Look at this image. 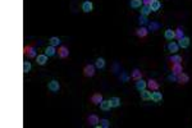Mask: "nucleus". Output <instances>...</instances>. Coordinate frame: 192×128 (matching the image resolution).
<instances>
[{
	"label": "nucleus",
	"mask_w": 192,
	"mask_h": 128,
	"mask_svg": "<svg viewBox=\"0 0 192 128\" xmlns=\"http://www.w3.org/2000/svg\"><path fill=\"white\" fill-rule=\"evenodd\" d=\"M148 33V30L146 27H140L137 31H136V35L138 36V37H146Z\"/></svg>",
	"instance_id": "obj_20"
},
{
	"label": "nucleus",
	"mask_w": 192,
	"mask_h": 128,
	"mask_svg": "<svg viewBox=\"0 0 192 128\" xmlns=\"http://www.w3.org/2000/svg\"><path fill=\"white\" fill-rule=\"evenodd\" d=\"M168 81L177 82V76H176V74H173V73H172V74H169V76H168Z\"/></svg>",
	"instance_id": "obj_34"
},
{
	"label": "nucleus",
	"mask_w": 192,
	"mask_h": 128,
	"mask_svg": "<svg viewBox=\"0 0 192 128\" xmlns=\"http://www.w3.org/2000/svg\"><path fill=\"white\" fill-rule=\"evenodd\" d=\"M48 88L50 90L51 92H58L59 88H60V84H59V82L56 81V79H53V81H50L48 83Z\"/></svg>",
	"instance_id": "obj_2"
},
{
	"label": "nucleus",
	"mask_w": 192,
	"mask_h": 128,
	"mask_svg": "<svg viewBox=\"0 0 192 128\" xmlns=\"http://www.w3.org/2000/svg\"><path fill=\"white\" fill-rule=\"evenodd\" d=\"M31 71V63L30 61H23V73H28Z\"/></svg>",
	"instance_id": "obj_30"
},
{
	"label": "nucleus",
	"mask_w": 192,
	"mask_h": 128,
	"mask_svg": "<svg viewBox=\"0 0 192 128\" xmlns=\"http://www.w3.org/2000/svg\"><path fill=\"white\" fill-rule=\"evenodd\" d=\"M110 105H112V108H118V106H120V99L119 97H117V96H113V97H110Z\"/></svg>",
	"instance_id": "obj_23"
},
{
	"label": "nucleus",
	"mask_w": 192,
	"mask_h": 128,
	"mask_svg": "<svg viewBox=\"0 0 192 128\" xmlns=\"http://www.w3.org/2000/svg\"><path fill=\"white\" fill-rule=\"evenodd\" d=\"M100 125L104 128H109L110 127V122L108 119H100Z\"/></svg>",
	"instance_id": "obj_33"
},
{
	"label": "nucleus",
	"mask_w": 192,
	"mask_h": 128,
	"mask_svg": "<svg viewBox=\"0 0 192 128\" xmlns=\"http://www.w3.org/2000/svg\"><path fill=\"white\" fill-rule=\"evenodd\" d=\"M131 77H132V79H133V81H138V79H141V78H142V73H141V71H140V69H137V68H136V69H133L132 76H131Z\"/></svg>",
	"instance_id": "obj_21"
},
{
	"label": "nucleus",
	"mask_w": 192,
	"mask_h": 128,
	"mask_svg": "<svg viewBox=\"0 0 192 128\" xmlns=\"http://www.w3.org/2000/svg\"><path fill=\"white\" fill-rule=\"evenodd\" d=\"M120 79H122L123 82H128V81H129V77H128L125 73H122V76H120Z\"/></svg>",
	"instance_id": "obj_35"
},
{
	"label": "nucleus",
	"mask_w": 192,
	"mask_h": 128,
	"mask_svg": "<svg viewBox=\"0 0 192 128\" xmlns=\"http://www.w3.org/2000/svg\"><path fill=\"white\" fill-rule=\"evenodd\" d=\"M143 5H150L151 3H152V0H142Z\"/></svg>",
	"instance_id": "obj_36"
},
{
	"label": "nucleus",
	"mask_w": 192,
	"mask_h": 128,
	"mask_svg": "<svg viewBox=\"0 0 192 128\" xmlns=\"http://www.w3.org/2000/svg\"><path fill=\"white\" fill-rule=\"evenodd\" d=\"M49 45H51V46H59L60 45V38L59 37H51L50 40H49Z\"/></svg>",
	"instance_id": "obj_27"
},
{
	"label": "nucleus",
	"mask_w": 192,
	"mask_h": 128,
	"mask_svg": "<svg viewBox=\"0 0 192 128\" xmlns=\"http://www.w3.org/2000/svg\"><path fill=\"white\" fill-rule=\"evenodd\" d=\"M150 8H151V12H158L161 8V3L159 0H152V3L150 4Z\"/></svg>",
	"instance_id": "obj_19"
},
{
	"label": "nucleus",
	"mask_w": 192,
	"mask_h": 128,
	"mask_svg": "<svg viewBox=\"0 0 192 128\" xmlns=\"http://www.w3.org/2000/svg\"><path fill=\"white\" fill-rule=\"evenodd\" d=\"M151 94L152 92L148 91V90H142V91H140V95H141V99L145 100V101H147V100H151Z\"/></svg>",
	"instance_id": "obj_17"
},
{
	"label": "nucleus",
	"mask_w": 192,
	"mask_h": 128,
	"mask_svg": "<svg viewBox=\"0 0 192 128\" xmlns=\"http://www.w3.org/2000/svg\"><path fill=\"white\" fill-rule=\"evenodd\" d=\"M92 9H94V4H92L90 0H86V1L82 3V10H83L84 13L92 12Z\"/></svg>",
	"instance_id": "obj_6"
},
{
	"label": "nucleus",
	"mask_w": 192,
	"mask_h": 128,
	"mask_svg": "<svg viewBox=\"0 0 192 128\" xmlns=\"http://www.w3.org/2000/svg\"><path fill=\"white\" fill-rule=\"evenodd\" d=\"M183 72V67H182L181 63H173V65H172V73L176 74V76H178L179 73H182Z\"/></svg>",
	"instance_id": "obj_7"
},
{
	"label": "nucleus",
	"mask_w": 192,
	"mask_h": 128,
	"mask_svg": "<svg viewBox=\"0 0 192 128\" xmlns=\"http://www.w3.org/2000/svg\"><path fill=\"white\" fill-rule=\"evenodd\" d=\"M150 13H151L150 5H143V7H141V15H146V17H147Z\"/></svg>",
	"instance_id": "obj_26"
},
{
	"label": "nucleus",
	"mask_w": 192,
	"mask_h": 128,
	"mask_svg": "<svg viewBox=\"0 0 192 128\" xmlns=\"http://www.w3.org/2000/svg\"><path fill=\"white\" fill-rule=\"evenodd\" d=\"M184 36V33H183V30H182V28H177L176 30V38H182Z\"/></svg>",
	"instance_id": "obj_32"
},
{
	"label": "nucleus",
	"mask_w": 192,
	"mask_h": 128,
	"mask_svg": "<svg viewBox=\"0 0 192 128\" xmlns=\"http://www.w3.org/2000/svg\"><path fill=\"white\" fill-rule=\"evenodd\" d=\"M151 100H152L154 102H160L161 100H163V94H161V92H159L158 90H156L155 92H152V94H151Z\"/></svg>",
	"instance_id": "obj_13"
},
{
	"label": "nucleus",
	"mask_w": 192,
	"mask_h": 128,
	"mask_svg": "<svg viewBox=\"0 0 192 128\" xmlns=\"http://www.w3.org/2000/svg\"><path fill=\"white\" fill-rule=\"evenodd\" d=\"M147 87L151 90V91H156V90H159V83H158V81H156V79L150 78V79L147 81Z\"/></svg>",
	"instance_id": "obj_11"
},
{
	"label": "nucleus",
	"mask_w": 192,
	"mask_h": 128,
	"mask_svg": "<svg viewBox=\"0 0 192 128\" xmlns=\"http://www.w3.org/2000/svg\"><path fill=\"white\" fill-rule=\"evenodd\" d=\"M46 61H48V55L46 54H40V55L36 56V63L38 65H44Z\"/></svg>",
	"instance_id": "obj_15"
},
{
	"label": "nucleus",
	"mask_w": 192,
	"mask_h": 128,
	"mask_svg": "<svg viewBox=\"0 0 192 128\" xmlns=\"http://www.w3.org/2000/svg\"><path fill=\"white\" fill-rule=\"evenodd\" d=\"M188 81H189V77L187 76L184 72H182V73H179L178 76H177V82L181 84H186Z\"/></svg>",
	"instance_id": "obj_5"
},
{
	"label": "nucleus",
	"mask_w": 192,
	"mask_h": 128,
	"mask_svg": "<svg viewBox=\"0 0 192 128\" xmlns=\"http://www.w3.org/2000/svg\"><path fill=\"white\" fill-rule=\"evenodd\" d=\"M168 50L170 51L172 54H176L177 51H178V49H179V45H178V42H174V41H170V42L168 44Z\"/></svg>",
	"instance_id": "obj_12"
},
{
	"label": "nucleus",
	"mask_w": 192,
	"mask_h": 128,
	"mask_svg": "<svg viewBox=\"0 0 192 128\" xmlns=\"http://www.w3.org/2000/svg\"><path fill=\"white\" fill-rule=\"evenodd\" d=\"M164 37H165L166 40H169V41H173V38H176V31L168 28V30L165 31V33H164Z\"/></svg>",
	"instance_id": "obj_16"
},
{
	"label": "nucleus",
	"mask_w": 192,
	"mask_h": 128,
	"mask_svg": "<svg viewBox=\"0 0 192 128\" xmlns=\"http://www.w3.org/2000/svg\"><path fill=\"white\" fill-rule=\"evenodd\" d=\"M146 87H147V82H145L142 78L136 81V88H137L138 91H142V90H145Z\"/></svg>",
	"instance_id": "obj_18"
},
{
	"label": "nucleus",
	"mask_w": 192,
	"mask_h": 128,
	"mask_svg": "<svg viewBox=\"0 0 192 128\" xmlns=\"http://www.w3.org/2000/svg\"><path fill=\"white\" fill-rule=\"evenodd\" d=\"M104 100V97H102L101 94H94L91 96V102L94 105H100V102Z\"/></svg>",
	"instance_id": "obj_10"
},
{
	"label": "nucleus",
	"mask_w": 192,
	"mask_h": 128,
	"mask_svg": "<svg viewBox=\"0 0 192 128\" xmlns=\"http://www.w3.org/2000/svg\"><path fill=\"white\" fill-rule=\"evenodd\" d=\"M56 53H58V51L55 50V46H51V45H49L48 48L45 49V54H46V55H48V56H54Z\"/></svg>",
	"instance_id": "obj_22"
},
{
	"label": "nucleus",
	"mask_w": 192,
	"mask_h": 128,
	"mask_svg": "<svg viewBox=\"0 0 192 128\" xmlns=\"http://www.w3.org/2000/svg\"><path fill=\"white\" fill-rule=\"evenodd\" d=\"M169 60H170L172 63H181V61H182V56L181 55H177V54H173V55L169 58Z\"/></svg>",
	"instance_id": "obj_29"
},
{
	"label": "nucleus",
	"mask_w": 192,
	"mask_h": 128,
	"mask_svg": "<svg viewBox=\"0 0 192 128\" xmlns=\"http://www.w3.org/2000/svg\"><path fill=\"white\" fill-rule=\"evenodd\" d=\"M138 22H140V24H142V26L148 24V23H150L146 15H140V18H138Z\"/></svg>",
	"instance_id": "obj_31"
},
{
	"label": "nucleus",
	"mask_w": 192,
	"mask_h": 128,
	"mask_svg": "<svg viewBox=\"0 0 192 128\" xmlns=\"http://www.w3.org/2000/svg\"><path fill=\"white\" fill-rule=\"evenodd\" d=\"M87 122H88L90 125L96 127L97 123H100V119H99V117H97L96 114H91V115H88V118H87Z\"/></svg>",
	"instance_id": "obj_8"
},
{
	"label": "nucleus",
	"mask_w": 192,
	"mask_h": 128,
	"mask_svg": "<svg viewBox=\"0 0 192 128\" xmlns=\"http://www.w3.org/2000/svg\"><path fill=\"white\" fill-rule=\"evenodd\" d=\"M95 67L99 69H102L105 67V59L104 58H97L96 61H95Z\"/></svg>",
	"instance_id": "obj_25"
},
{
	"label": "nucleus",
	"mask_w": 192,
	"mask_h": 128,
	"mask_svg": "<svg viewBox=\"0 0 192 128\" xmlns=\"http://www.w3.org/2000/svg\"><path fill=\"white\" fill-rule=\"evenodd\" d=\"M160 27H161V24H160V23H158V22H154V20H151V22L148 23V30H150V31H152V32H155V31H158Z\"/></svg>",
	"instance_id": "obj_24"
},
{
	"label": "nucleus",
	"mask_w": 192,
	"mask_h": 128,
	"mask_svg": "<svg viewBox=\"0 0 192 128\" xmlns=\"http://www.w3.org/2000/svg\"><path fill=\"white\" fill-rule=\"evenodd\" d=\"M58 55H59V58H61V59L68 58V56H69V50H68V48H65V46H59Z\"/></svg>",
	"instance_id": "obj_4"
},
{
	"label": "nucleus",
	"mask_w": 192,
	"mask_h": 128,
	"mask_svg": "<svg viewBox=\"0 0 192 128\" xmlns=\"http://www.w3.org/2000/svg\"><path fill=\"white\" fill-rule=\"evenodd\" d=\"M24 54H27L28 58H36L37 54H36V50L33 46H26L24 48Z\"/></svg>",
	"instance_id": "obj_9"
},
{
	"label": "nucleus",
	"mask_w": 192,
	"mask_h": 128,
	"mask_svg": "<svg viewBox=\"0 0 192 128\" xmlns=\"http://www.w3.org/2000/svg\"><path fill=\"white\" fill-rule=\"evenodd\" d=\"M95 68H96V67L92 65V64H87V65L83 68V74L86 77H94L95 76Z\"/></svg>",
	"instance_id": "obj_1"
},
{
	"label": "nucleus",
	"mask_w": 192,
	"mask_h": 128,
	"mask_svg": "<svg viewBox=\"0 0 192 128\" xmlns=\"http://www.w3.org/2000/svg\"><path fill=\"white\" fill-rule=\"evenodd\" d=\"M189 42H191V40H189V37H187V36H183L182 38H179L178 40V45H179V48H182V49L188 48Z\"/></svg>",
	"instance_id": "obj_3"
},
{
	"label": "nucleus",
	"mask_w": 192,
	"mask_h": 128,
	"mask_svg": "<svg viewBox=\"0 0 192 128\" xmlns=\"http://www.w3.org/2000/svg\"><path fill=\"white\" fill-rule=\"evenodd\" d=\"M131 8L133 9H137V8H141V4H143L142 0H131Z\"/></svg>",
	"instance_id": "obj_28"
},
{
	"label": "nucleus",
	"mask_w": 192,
	"mask_h": 128,
	"mask_svg": "<svg viewBox=\"0 0 192 128\" xmlns=\"http://www.w3.org/2000/svg\"><path fill=\"white\" fill-rule=\"evenodd\" d=\"M100 109H101L102 112H109V110L112 109V105H110L109 100H102V101L100 102Z\"/></svg>",
	"instance_id": "obj_14"
}]
</instances>
